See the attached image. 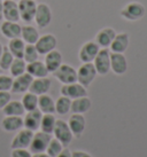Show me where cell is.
<instances>
[{"label": "cell", "instance_id": "obj_1", "mask_svg": "<svg viewBox=\"0 0 147 157\" xmlns=\"http://www.w3.org/2000/svg\"><path fill=\"white\" fill-rule=\"evenodd\" d=\"M97 76V70L93 62L83 63L77 70V82L84 87H89Z\"/></svg>", "mask_w": 147, "mask_h": 157}, {"label": "cell", "instance_id": "obj_2", "mask_svg": "<svg viewBox=\"0 0 147 157\" xmlns=\"http://www.w3.org/2000/svg\"><path fill=\"white\" fill-rule=\"evenodd\" d=\"M145 15V7L143 4L132 1L125 5L121 10V16L126 21H138Z\"/></svg>", "mask_w": 147, "mask_h": 157}, {"label": "cell", "instance_id": "obj_3", "mask_svg": "<svg viewBox=\"0 0 147 157\" xmlns=\"http://www.w3.org/2000/svg\"><path fill=\"white\" fill-rule=\"evenodd\" d=\"M53 134H54L55 139H58L61 144H63V147L69 146L74 138L68 123L62 121V119H56L55 126H54V130H53Z\"/></svg>", "mask_w": 147, "mask_h": 157}, {"label": "cell", "instance_id": "obj_4", "mask_svg": "<svg viewBox=\"0 0 147 157\" xmlns=\"http://www.w3.org/2000/svg\"><path fill=\"white\" fill-rule=\"evenodd\" d=\"M52 139L51 134L45 133L42 131H36L34 132V136L29 146V150L31 154H37V153H44L46 151L50 141Z\"/></svg>", "mask_w": 147, "mask_h": 157}, {"label": "cell", "instance_id": "obj_5", "mask_svg": "<svg viewBox=\"0 0 147 157\" xmlns=\"http://www.w3.org/2000/svg\"><path fill=\"white\" fill-rule=\"evenodd\" d=\"M93 64L97 70V74L105 76L110 71V52L108 48H101L95 59L93 60Z\"/></svg>", "mask_w": 147, "mask_h": 157}, {"label": "cell", "instance_id": "obj_6", "mask_svg": "<svg viewBox=\"0 0 147 157\" xmlns=\"http://www.w3.org/2000/svg\"><path fill=\"white\" fill-rule=\"evenodd\" d=\"M53 75L63 85L77 82V70L75 69L74 67L69 66V64H63L62 63L59 67V69L53 72Z\"/></svg>", "mask_w": 147, "mask_h": 157}, {"label": "cell", "instance_id": "obj_7", "mask_svg": "<svg viewBox=\"0 0 147 157\" xmlns=\"http://www.w3.org/2000/svg\"><path fill=\"white\" fill-rule=\"evenodd\" d=\"M18 5L20 18L28 24L32 22L35 20L36 8H37V4L35 0H20Z\"/></svg>", "mask_w": 147, "mask_h": 157}, {"label": "cell", "instance_id": "obj_8", "mask_svg": "<svg viewBox=\"0 0 147 157\" xmlns=\"http://www.w3.org/2000/svg\"><path fill=\"white\" fill-rule=\"evenodd\" d=\"M34 21L39 28H47L50 25V23L52 21V12L48 5L43 4V2L37 5Z\"/></svg>", "mask_w": 147, "mask_h": 157}, {"label": "cell", "instance_id": "obj_9", "mask_svg": "<svg viewBox=\"0 0 147 157\" xmlns=\"http://www.w3.org/2000/svg\"><path fill=\"white\" fill-rule=\"evenodd\" d=\"M60 93H61V95L67 96V98H69L71 100L82 98V96H87L86 87H84V86L81 85L78 82L62 85V87L60 88Z\"/></svg>", "mask_w": 147, "mask_h": 157}, {"label": "cell", "instance_id": "obj_10", "mask_svg": "<svg viewBox=\"0 0 147 157\" xmlns=\"http://www.w3.org/2000/svg\"><path fill=\"white\" fill-rule=\"evenodd\" d=\"M34 136V132L28 128H21L18 131V134L15 135L10 144V149H28L30 146V142Z\"/></svg>", "mask_w": 147, "mask_h": 157}, {"label": "cell", "instance_id": "obj_11", "mask_svg": "<svg viewBox=\"0 0 147 157\" xmlns=\"http://www.w3.org/2000/svg\"><path fill=\"white\" fill-rule=\"evenodd\" d=\"M56 45H58V39H56L55 36L47 33V35L39 37V39L37 40L35 46L38 51L39 55H46L51 51L55 49Z\"/></svg>", "mask_w": 147, "mask_h": 157}, {"label": "cell", "instance_id": "obj_12", "mask_svg": "<svg viewBox=\"0 0 147 157\" xmlns=\"http://www.w3.org/2000/svg\"><path fill=\"white\" fill-rule=\"evenodd\" d=\"M42 117H43V113L38 108L31 110V111H26V113H24V117H23V127L32 132L38 131L40 127Z\"/></svg>", "mask_w": 147, "mask_h": 157}, {"label": "cell", "instance_id": "obj_13", "mask_svg": "<svg viewBox=\"0 0 147 157\" xmlns=\"http://www.w3.org/2000/svg\"><path fill=\"white\" fill-rule=\"evenodd\" d=\"M100 51L99 45L97 44L95 41H87L83 45L79 53H78V57L83 63H87V62H93L95 59L98 52Z\"/></svg>", "mask_w": 147, "mask_h": 157}, {"label": "cell", "instance_id": "obj_14", "mask_svg": "<svg viewBox=\"0 0 147 157\" xmlns=\"http://www.w3.org/2000/svg\"><path fill=\"white\" fill-rule=\"evenodd\" d=\"M68 125L71 133L76 138H81L85 131V127H86V121L85 117L83 116L82 113H73L69 117L68 121Z\"/></svg>", "mask_w": 147, "mask_h": 157}, {"label": "cell", "instance_id": "obj_15", "mask_svg": "<svg viewBox=\"0 0 147 157\" xmlns=\"http://www.w3.org/2000/svg\"><path fill=\"white\" fill-rule=\"evenodd\" d=\"M110 70L118 76L126 72L128 61L123 53H110Z\"/></svg>", "mask_w": 147, "mask_h": 157}, {"label": "cell", "instance_id": "obj_16", "mask_svg": "<svg viewBox=\"0 0 147 157\" xmlns=\"http://www.w3.org/2000/svg\"><path fill=\"white\" fill-rule=\"evenodd\" d=\"M32 80H34V77L28 74V72H24L21 76L15 77V79L13 80V86H12L10 91L13 93H16V94H21V93L23 94V93L29 91Z\"/></svg>", "mask_w": 147, "mask_h": 157}, {"label": "cell", "instance_id": "obj_17", "mask_svg": "<svg viewBox=\"0 0 147 157\" xmlns=\"http://www.w3.org/2000/svg\"><path fill=\"white\" fill-rule=\"evenodd\" d=\"M116 36V32L113 28H104L97 33L95 36V43L99 45V47L101 48H109L110 44L113 43V40Z\"/></svg>", "mask_w": 147, "mask_h": 157}, {"label": "cell", "instance_id": "obj_18", "mask_svg": "<svg viewBox=\"0 0 147 157\" xmlns=\"http://www.w3.org/2000/svg\"><path fill=\"white\" fill-rule=\"evenodd\" d=\"M4 20L10 22H18L20 12H18V5L14 0H4Z\"/></svg>", "mask_w": 147, "mask_h": 157}, {"label": "cell", "instance_id": "obj_19", "mask_svg": "<svg viewBox=\"0 0 147 157\" xmlns=\"http://www.w3.org/2000/svg\"><path fill=\"white\" fill-rule=\"evenodd\" d=\"M51 79L47 77H43V78H34L32 83L30 85L29 92L34 93L36 95H43V94H47V92L51 90Z\"/></svg>", "mask_w": 147, "mask_h": 157}, {"label": "cell", "instance_id": "obj_20", "mask_svg": "<svg viewBox=\"0 0 147 157\" xmlns=\"http://www.w3.org/2000/svg\"><path fill=\"white\" fill-rule=\"evenodd\" d=\"M21 30H22V26L18 22L5 21L0 25V32H1V35L4 36V37H6V38H8V39L21 37Z\"/></svg>", "mask_w": 147, "mask_h": 157}, {"label": "cell", "instance_id": "obj_21", "mask_svg": "<svg viewBox=\"0 0 147 157\" xmlns=\"http://www.w3.org/2000/svg\"><path fill=\"white\" fill-rule=\"evenodd\" d=\"M130 44V37L126 32L116 33L115 38L110 44L109 48L113 53H124L128 49Z\"/></svg>", "mask_w": 147, "mask_h": 157}, {"label": "cell", "instance_id": "obj_22", "mask_svg": "<svg viewBox=\"0 0 147 157\" xmlns=\"http://www.w3.org/2000/svg\"><path fill=\"white\" fill-rule=\"evenodd\" d=\"M23 127L21 116H5L1 121V128L6 132H18Z\"/></svg>", "mask_w": 147, "mask_h": 157}, {"label": "cell", "instance_id": "obj_23", "mask_svg": "<svg viewBox=\"0 0 147 157\" xmlns=\"http://www.w3.org/2000/svg\"><path fill=\"white\" fill-rule=\"evenodd\" d=\"M45 66L47 68L48 72H54L59 69V67L62 64V54L56 49H53L45 55Z\"/></svg>", "mask_w": 147, "mask_h": 157}, {"label": "cell", "instance_id": "obj_24", "mask_svg": "<svg viewBox=\"0 0 147 157\" xmlns=\"http://www.w3.org/2000/svg\"><path fill=\"white\" fill-rule=\"evenodd\" d=\"M92 101L89 96H82L78 99L71 100V108L70 111L73 113H85L91 109Z\"/></svg>", "mask_w": 147, "mask_h": 157}, {"label": "cell", "instance_id": "obj_25", "mask_svg": "<svg viewBox=\"0 0 147 157\" xmlns=\"http://www.w3.org/2000/svg\"><path fill=\"white\" fill-rule=\"evenodd\" d=\"M26 72L31 75L34 78L47 77V75L50 74L45 63L42 61H38V60L35 62H31V63H26Z\"/></svg>", "mask_w": 147, "mask_h": 157}, {"label": "cell", "instance_id": "obj_26", "mask_svg": "<svg viewBox=\"0 0 147 157\" xmlns=\"http://www.w3.org/2000/svg\"><path fill=\"white\" fill-rule=\"evenodd\" d=\"M4 115L5 116H24L26 109L22 105L21 101L10 100L7 105L4 107Z\"/></svg>", "mask_w": 147, "mask_h": 157}, {"label": "cell", "instance_id": "obj_27", "mask_svg": "<svg viewBox=\"0 0 147 157\" xmlns=\"http://www.w3.org/2000/svg\"><path fill=\"white\" fill-rule=\"evenodd\" d=\"M38 109L43 113H55V101L48 94H43L38 96Z\"/></svg>", "mask_w": 147, "mask_h": 157}, {"label": "cell", "instance_id": "obj_28", "mask_svg": "<svg viewBox=\"0 0 147 157\" xmlns=\"http://www.w3.org/2000/svg\"><path fill=\"white\" fill-rule=\"evenodd\" d=\"M39 32L37 28L34 25H23L21 30V38L26 44H34L39 39Z\"/></svg>", "mask_w": 147, "mask_h": 157}, {"label": "cell", "instance_id": "obj_29", "mask_svg": "<svg viewBox=\"0 0 147 157\" xmlns=\"http://www.w3.org/2000/svg\"><path fill=\"white\" fill-rule=\"evenodd\" d=\"M24 48H26V43L23 41V39H22L21 37L9 39L8 49L13 54L14 59H23Z\"/></svg>", "mask_w": 147, "mask_h": 157}, {"label": "cell", "instance_id": "obj_30", "mask_svg": "<svg viewBox=\"0 0 147 157\" xmlns=\"http://www.w3.org/2000/svg\"><path fill=\"white\" fill-rule=\"evenodd\" d=\"M56 118L54 117L53 113H43V117H42V122H40V131L48 133V134H52L54 126H55Z\"/></svg>", "mask_w": 147, "mask_h": 157}, {"label": "cell", "instance_id": "obj_31", "mask_svg": "<svg viewBox=\"0 0 147 157\" xmlns=\"http://www.w3.org/2000/svg\"><path fill=\"white\" fill-rule=\"evenodd\" d=\"M22 105L24 107L26 111H31L38 108V95H36L31 92H26L22 98Z\"/></svg>", "mask_w": 147, "mask_h": 157}, {"label": "cell", "instance_id": "obj_32", "mask_svg": "<svg viewBox=\"0 0 147 157\" xmlns=\"http://www.w3.org/2000/svg\"><path fill=\"white\" fill-rule=\"evenodd\" d=\"M71 108V99L61 95L55 101V113L59 115H67Z\"/></svg>", "mask_w": 147, "mask_h": 157}, {"label": "cell", "instance_id": "obj_33", "mask_svg": "<svg viewBox=\"0 0 147 157\" xmlns=\"http://www.w3.org/2000/svg\"><path fill=\"white\" fill-rule=\"evenodd\" d=\"M9 72L12 77H18L26 72V62L23 59H14L12 66L9 68Z\"/></svg>", "mask_w": 147, "mask_h": 157}, {"label": "cell", "instance_id": "obj_34", "mask_svg": "<svg viewBox=\"0 0 147 157\" xmlns=\"http://www.w3.org/2000/svg\"><path fill=\"white\" fill-rule=\"evenodd\" d=\"M39 53L37 51V48L34 44H26V48H24V54H23V60L26 63H31L38 60Z\"/></svg>", "mask_w": 147, "mask_h": 157}, {"label": "cell", "instance_id": "obj_35", "mask_svg": "<svg viewBox=\"0 0 147 157\" xmlns=\"http://www.w3.org/2000/svg\"><path fill=\"white\" fill-rule=\"evenodd\" d=\"M14 61V56L13 54L10 53V51L8 49V47H4V51H2V54L0 56V69L6 71V70H9L12 63Z\"/></svg>", "mask_w": 147, "mask_h": 157}, {"label": "cell", "instance_id": "obj_36", "mask_svg": "<svg viewBox=\"0 0 147 157\" xmlns=\"http://www.w3.org/2000/svg\"><path fill=\"white\" fill-rule=\"evenodd\" d=\"M63 144H61L60 141L55 138H52L51 141H50V144H48L47 148H46V151L45 153H47L48 155L51 157H56L63 150Z\"/></svg>", "mask_w": 147, "mask_h": 157}, {"label": "cell", "instance_id": "obj_37", "mask_svg": "<svg viewBox=\"0 0 147 157\" xmlns=\"http://www.w3.org/2000/svg\"><path fill=\"white\" fill-rule=\"evenodd\" d=\"M14 79L7 75H0V91H10Z\"/></svg>", "mask_w": 147, "mask_h": 157}, {"label": "cell", "instance_id": "obj_38", "mask_svg": "<svg viewBox=\"0 0 147 157\" xmlns=\"http://www.w3.org/2000/svg\"><path fill=\"white\" fill-rule=\"evenodd\" d=\"M10 100H12V94L8 91H0V109H4V107Z\"/></svg>", "mask_w": 147, "mask_h": 157}, {"label": "cell", "instance_id": "obj_39", "mask_svg": "<svg viewBox=\"0 0 147 157\" xmlns=\"http://www.w3.org/2000/svg\"><path fill=\"white\" fill-rule=\"evenodd\" d=\"M10 157H32V154L28 149H23V148L12 149Z\"/></svg>", "mask_w": 147, "mask_h": 157}, {"label": "cell", "instance_id": "obj_40", "mask_svg": "<svg viewBox=\"0 0 147 157\" xmlns=\"http://www.w3.org/2000/svg\"><path fill=\"white\" fill-rule=\"evenodd\" d=\"M71 157H92V155L84 150H75L71 151Z\"/></svg>", "mask_w": 147, "mask_h": 157}, {"label": "cell", "instance_id": "obj_41", "mask_svg": "<svg viewBox=\"0 0 147 157\" xmlns=\"http://www.w3.org/2000/svg\"><path fill=\"white\" fill-rule=\"evenodd\" d=\"M56 157H71V151L69 149H63Z\"/></svg>", "mask_w": 147, "mask_h": 157}, {"label": "cell", "instance_id": "obj_42", "mask_svg": "<svg viewBox=\"0 0 147 157\" xmlns=\"http://www.w3.org/2000/svg\"><path fill=\"white\" fill-rule=\"evenodd\" d=\"M4 20V4L2 0H0V22Z\"/></svg>", "mask_w": 147, "mask_h": 157}, {"label": "cell", "instance_id": "obj_43", "mask_svg": "<svg viewBox=\"0 0 147 157\" xmlns=\"http://www.w3.org/2000/svg\"><path fill=\"white\" fill-rule=\"evenodd\" d=\"M32 157H51L47 153H37V154H32Z\"/></svg>", "mask_w": 147, "mask_h": 157}, {"label": "cell", "instance_id": "obj_44", "mask_svg": "<svg viewBox=\"0 0 147 157\" xmlns=\"http://www.w3.org/2000/svg\"><path fill=\"white\" fill-rule=\"evenodd\" d=\"M2 51H4V46L0 43V56H1V54H2Z\"/></svg>", "mask_w": 147, "mask_h": 157}, {"label": "cell", "instance_id": "obj_45", "mask_svg": "<svg viewBox=\"0 0 147 157\" xmlns=\"http://www.w3.org/2000/svg\"><path fill=\"white\" fill-rule=\"evenodd\" d=\"M1 71H2V70H1V69H0V75H1Z\"/></svg>", "mask_w": 147, "mask_h": 157}, {"label": "cell", "instance_id": "obj_46", "mask_svg": "<svg viewBox=\"0 0 147 157\" xmlns=\"http://www.w3.org/2000/svg\"><path fill=\"white\" fill-rule=\"evenodd\" d=\"M2 1H4V0H2Z\"/></svg>", "mask_w": 147, "mask_h": 157}]
</instances>
